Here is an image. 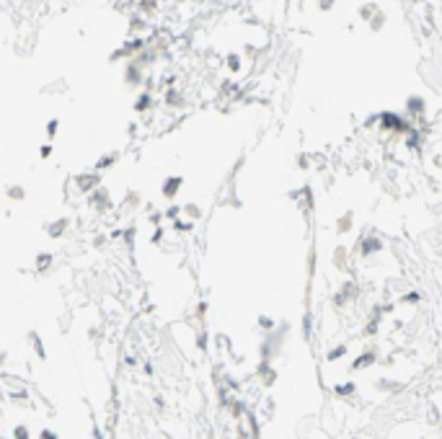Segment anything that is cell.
I'll list each match as a JSON object with an SVG mask.
<instances>
[{
    "mask_svg": "<svg viewBox=\"0 0 442 439\" xmlns=\"http://www.w3.org/2000/svg\"><path fill=\"white\" fill-rule=\"evenodd\" d=\"M150 93H140V98H137V109H148L150 106Z\"/></svg>",
    "mask_w": 442,
    "mask_h": 439,
    "instance_id": "1",
    "label": "cell"
}]
</instances>
